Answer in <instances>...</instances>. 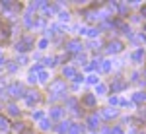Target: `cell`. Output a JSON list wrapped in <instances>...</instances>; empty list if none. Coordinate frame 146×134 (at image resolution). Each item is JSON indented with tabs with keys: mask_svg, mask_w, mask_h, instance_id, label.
I'll return each instance as SVG.
<instances>
[{
	"mask_svg": "<svg viewBox=\"0 0 146 134\" xmlns=\"http://www.w3.org/2000/svg\"><path fill=\"white\" fill-rule=\"evenodd\" d=\"M84 103L92 107V105L96 103V95H92V93H88V95H84Z\"/></svg>",
	"mask_w": 146,
	"mask_h": 134,
	"instance_id": "9a60e30c",
	"label": "cell"
},
{
	"mask_svg": "<svg viewBox=\"0 0 146 134\" xmlns=\"http://www.w3.org/2000/svg\"><path fill=\"white\" fill-rule=\"evenodd\" d=\"M8 113H10V115H14V117H16V115H20V109H18V107H16V105H14V103H12L10 107H8Z\"/></svg>",
	"mask_w": 146,
	"mask_h": 134,
	"instance_id": "ac0fdd59",
	"label": "cell"
},
{
	"mask_svg": "<svg viewBox=\"0 0 146 134\" xmlns=\"http://www.w3.org/2000/svg\"><path fill=\"white\" fill-rule=\"evenodd\" d=\"M14 128H16L18 132H22V130H23V123H16V126H14Z\"/></svg>",
	"mask_w": 146,
	"mask_h": 134,
	"instance_id": "83f0119b",
	"label": "cell"
},
{
	"mask_svg": "<svg viewBox=\"0 0 146 134\" xmlns=\"http://www.w3.org/2000/svg\"><path fill=\"white\" fill-rule=\"evenodd\" d=\"M111 134H123V128H121V126H115L111 130Z\"/></svg>",
	"mask_w": 146,
	"mask_h": 134,
	"instance_id": "484cf974",
	"label": "cell"
},
{
	"mask_svg": "<svg viewBox=\"0 0 146 134\" xmlns=\"http://www.w3.org/2000/svg\"><path fill=\"white\" fill-rule=\"evenodd\" d=\"M100 62H101L100 68L103 70V72H109V70H111V62H109V60H100Z\"/></svg>",
	"mask_w": 146,
	"mask_h": 134,
	"instance_id": "2e32d148",
	"label": "cell"
},
{
	"mask_svg": "<svg viewBox=\"0 0 146 134\" xmlns=\"http://www.w3.org/2000/svg\"><path fill=\"white\" fill-rule=\"evenodd\" d=\"M144 29H146V25H144Z\"/></svg>",
	"mask_w": 146,
	"mask_h": 134,
	"instance_id": "d590c367",
	"label": "cell"
},
{
	"mask_svg": "<svg viewBox=\"0 0 146 134\" xmlns=\"http://www.w3.org/2000/svg\"><path fill=\"white\" fill-rule=\"evenodd\" d=\"M101 117L113 119V117H117V111H115V109H105V111H101Z\"/></svg>",
	"mask_w": 146,
	"mask_h": 134,
	"instance_id": "7c38bea8",
	"label": "cell"
},
{
	"mask_svg": "<svg viewBox=\"0 0 146 134\" xmlns=\"http://www.w3.org/2000/svg\"><path fill=\"white\" fill-rule=\"evenodd\" d=\"M144 76H146V70H144Z\"/></svg>",
	"mask_w": 146,
	"mask_h": 134,
	"instance_id": "e575fe53",
	"label": "cell"
},
{
	"mask_svg": "<svg viewBox=\"0 0 146 134\" xmlns=\"http://www.w3.org/2000/svg\"><path fill=\"white\" fill-rule=\"evenodd\" d=\"M33 119H35V121H41V119H43V113H41V111L33 113Z\"/></svg>",
	"mask_w": 146,
	"mask_h": 134,
	"instance_id": "d4e9b609",
	"label": "cell"
},
{
	"mask_svg": "<svg viewBox=\"0 0 146 134\" xmlns=\"http://www.w3.org/2000/svg\"><path fill=\"white\" fill-rule=\"evenodd\" d=\"M86 82H88V84H96V86H98V82H100V80H98V76H88V78H86Z\"/></svg>",
	"mask_w": 146,
	"mask_h": 134,
	"instance_id": "7402d4cb",
	"label": "cell"
},
{
	"mask_svg": "<svg viewBox=\"0 0 146 134\" xmlns=\"http://www.w3.org/2000/svg\"><path fill=\"white\" fill-rule=\"evenodd\" d=\"M31 45H33V39H29V37H25V39H23V41H20V43L16 45V49H18V51H29V49H31Z\"/></svg>",
	"mask_w": 146,
	"mask_h": 134,
	"instance_id": "7a4b0ae2",
	"label": "cell"
},
{
	"mask_svg": "<svg viewBox=\"0 0 146 134\" xmlns=\"http://www.w3.org/2000/svg\"><path fill=\"white\" fill-rule=\"evenodd\" d=\"M68 18H70L68 12H62V14H60V20H68Z\"/></svg>",
	"mask_w": 146,
	"mask_h": 134,
	"instance_id": "d6a6232c",
	"label": "cell"
},
{
	"mask_svg": "<svg viewBox=\"0 0 146 134\" xmlns=\"http://www.w3.org/2000/svg\"><path fill=\"white\" fill-rule=\"evenodd\" d=\"M96 93H98V95H101V93H105V86H101V84H98V86H96Z\"/></svg>",
	"mask_w": 146,
	"mask_h": 134,
	"instance_id": "603a6c76",
	"label": "cell"
},
{
	"mask_svg": "<svg viewBox=\"0 0 146 134\" xmlns=\"http://www.w3.org/2000/svg\"><path fill=\"white\" fill-rule=\"evenodd\" d=\"M88 126H90L92 130L100 128V119H98V115H92V117H88Z\"/></svg>",
	"mask_w": 146,
	"mask_h": 134,
	"instance_id": "277c9868",
	"label": "cell"
},
{
	"mask_svg": "<svg viewBox=\"0 0 146 134\" xmlns=\"http://www.w3.org/2000/svg\"><path fill=\"white\" fill-rule=\"evenodd\" d=\"M8 126V121L6 119H0V128H6Z\"/></svg>",
	"mask_w": 146,
	"mask_h": 134,
	"instance_id": "f1b7e54d",
	"label": "cell"
},
{
	"mask_svg": "<svg viewBox=\"0 0 146 134\" xmlns=\"http://www.w3.org/2000/svg\"><path fill=\"white\" fill-rule=\"evenodd\" d=\"M51 91H56V93H64V82H60V80H56L51 84ZM55 93V95H56Z\"/></svg>",
	"mask_w": 146,
	"mask_h": 134,
	"instance_id": "3957f363",
	"label": "cell"
},
{
	"mask_svg": "<svg viewBox=\"0 0 146 134\" xmlns=\"http://www.w3.org/2000/svg\"><path fill=\"white\" fill-rule=\"evenodd\" d=\"M142 58H144V51H142V49H138V51L133 53V60H135V62H140Z\"/></svg>",
	"mask_w": 146,
	"mask_h": 134,
	"instance_id": "8fae6325",
	"label": "cell"
},
{
	"mask_svg": "<svg viewBox=\"0 0 146 134\" xmlns=\"http://www.w3.org/2000/svg\"><path fill=\"white\" fill-rule=\"evenodd\" d=\"M88 33H90L92 37H96V35L100 33V29H88Z\"/></svg>",
	"mask_w": 146,
	"mask_h": 134,
	"instance_id": "f546056e",
	"label": "cell"
},
{
	"mask_svg": "<svg viewBox=\"0 0 146 134\" xmlns=\"http://www.w3.org/2000/svg\"><path fill=\"white\" fill-rule=\"evenodd\" d=\"M80 132H84V126H82V124H72V126L68 128L66 134H80Z\"/></svg>",
	"mask_w": 146,
	"mask_h": 134,
	"instance_id": "ba28073f",
	"label": "cell"
},
{
	"mask_svg": "<svg viewBox=\"0 0 146 134\" xmlns=\"http://www.w3.org/2000/svg\"><path fill=\"white\" fill-rule=\"evenodd\" d=\"M39 126H41L43 130H49V128H51V123H49V121H41V123H39Z\"/></svg>",
	"mask_w": 146,
	"mask_h": 134,
	"instance_id": "cb8c5ba5",
	"label": "cell"
},
{
	"mask_svg": "<svg viewBox=\"0 0 146 134\" xmlns=\"http://www.w3.org/2000/svg\"><path fill=\"white\" fill-rule=\"evenodd\" d=\"M47 78H49V74H47V72H43V70H41V72H39V82H47Z\"/></svg>",
	"mask_w": 146,
	"mask_h": 134,
	"instance_id": "44dd1931",
	"label": "cell"
},
{
	"mask_svg": "<svg viewBox=\"0 0 146 134\" xmlns=\"http://www.w3.org/2000/svg\"><path fill=\"white\" fill-rule=\"evenodd\" d=\"M8 93L14 95V97H23L25 93H23V86L22 84H12L10 88H8Z\"/></svg>",
	"mask_w": 146,
	"mask_h": 134,
	"instance_id": "6da1fadb",
	"label": "cell"
},
{
	"mask_svg": "<svg viewBox=\"0 0 146 134\" xmlns=\"http://www.w3.org/2000/svg\"><path fill=\"white\" fill-rule=\"evenodd\" d=\"M51 117H53V119H60V117H62V109H60V107H53Z\"/></svg>",
	"mask_w": 146,
	"mask_h": 134,
	"instance_id": "5bb4252c",
	"label": "cell"
},
{
	"mask_svg": "<svg viewBox=\"0 0 146 134\" xmlns=\"http://www.w3.org/2000/svg\"><path fill=\"white\" fill-rule=\"evenodd\" d=\"M62 74L66 76V78H76V70L72 66H64V70H62Z\"/></svg>",
	"mask_w": 146,
	"mask_h": 134,
	"instance_id": "30bf717a",
	"label": "cell"
},
{
	"mask_svg": "<svg viewBox=\"0 0 146 134\" xmlns=\"http://www.w3.org/2000/svg\"><path fill=\"white\" fill-rule=\"evenodd\" d=\"M133 101H135V103H144V101H146V93H142V91H136L135 95H133Z\"/></svg>",
	"mask_w": 146,
	"mask_h": 134,
	"instance_id": "9c48e42d",
	"label": "cell"
},
{
	"mask_svg": "<svg viewBox=\"0 0 146 134\" xmlns=\"http://www.w3.org/2000/svg\"><path fill=\"white\" fill-rule=\"evenodd\" d=\"M68 128H70V123H60V126H58L56 130H58L60 134H66V132H68Z\"/></svg>",
	"mask_w": 146,
	"mask_h": 134,
	"instance_id": "e0dca14e",
	"label": "cell"
},
{
	"mask_svg": "<svg viewBox=\"0 0 146 134\" xmlns=\"http://www.w3.org/2000/svg\"><path fill=\"white\" fill-rule=\"evenodd\" d=\"M142 14H144V16H146V6H144V8H142Z\"/></svg>",
	"mask_w": 146,
	"mask_h": 134,
	"instance_id": "836d02e7",
	"label": "cell"
},
{
	"mask_svg": "<svg viewBox=\"0 0 146 134\" xmlns=\"http://www.w3.org/2000/svg\"><path fill=\"white\" fill-rule=\"evenodd\" d=\"M25 99H27L29 105H33V103L39 101V95H37V91H29V95H25Z\"/></svg>",
	"mask_w": 146,
	"mask_h": 134,
	"instance_id": "52a82bcc",
	"label": "cell"
},
{
	"mask_svg": "<svg viewBox=\"0 0 146 134\" xmlns=\"http://www.w3.org/2000/svg\"><path fill=\"white\" fill-rule=\"evenodd\" d=\"M123 49V43H119V41H111V43L107 45V51L109 53H119Z\"/></svg>",
	"mask_w": 146,
	"mask_h": 134,
	"instance_id": "5b68a950",
	"label": "cell"
},
{
	"mask_svg": "<svg viewBox=\"0 0 146 134\" xmlns=\"http://www.w3.org/2000/svg\"><path fill=\"white\" fill-rule=\"evenodd\" d=\"M45 64H47V66H55V64H56V58H55V56H51V58H45Z\"/></svg>",
	"mask_w": 146,
	"mask_h": 134,
	"instance_id": "ffe728a7",
	"label": "cell"
},
{
	"mask_svg": "<svg viewBox=\"0 0 146 134\" xmlns=\"http://www.w3.org/2000/svg\"><path fill=\"white\" fill-rule=\"evenodd\" d=\"M47 4L45 2H33V4H31V10H37V8H45Z\"/></svg>",
	"mask_w": 146,
	"mask_h": 134,
	"instance_id": "d6986e66",
	"label": "cell"
},
{
	"mask_svg": "<svg viewBox=\"0 0 146 134\" xmlns=\"http://www.w3.org/2000/svg\"><path fill=\"white\" fill-rule=\"evenodd\" d=\"M76 62H80V64H84V62H86V55H80L78 58H76Z\"/></svg>",
	"mask_w": 146,
	"mask_h": 134,
	"instance_id": "4316f807",
	"label": "cell"
},
{
	"mask_svg": "<svg viewBox=\"0 0 146 134\" xmlns=\"http://www.w3.org/2000/svg\"><path fill=\"white\" fill-rule=\"evenodd\" d=\"M125 82H121V80H115V84H111V88H113V91H119V89H125Z\"/></svg>",
	"mask_w": 146,
	"mask_h": 134,
	"instance_id": "4fadbf2b",
	"label": "cell"
},
{
	"mask_svg": "<svg viewBox=\"0 0 146 134\" xmlns=\"http://www.w3.org/2000/svg\"><path fill=\"white\" fill-rule=\"evenodd\" d=\"M109 103H111V105H117L119 99H117V97H109Z\"/></svg>",
	"mask_w": 146,
	"mask_h": 134,
	"instance_id": "1f68e13d",
	"label": "cell"
},
{
	"mask_svg": "<svg viewBox=\"0 0 146 134\" xmlns=\"http://www.w3.org/2000/svg\"><path fill=\"white\" fill-rule=\"evenodd\" d=\"M80 49H82V43H80V41H70V43L66 45V51H70V53H76Z\"/></svg>",
	"mask_w": 146,
	"mask_h": 134,
	"instance_id": "8992f818",
	"label": "cell"
},
{
	"mask_svg": "<svg viewBox=\"0 0 146 134\" xmlns=\"http://www.w3.org/2000/svg\"><path fill=\"white\" fill-rule=\"evenodd\" d=\"M47 43H49L47 39H43V41H39V49H45V47H47Z\"/></svg>",
	"mask_w": 146,
	"mask_h": 134,
	"instance_id": "4dcf8cb0",
	"label": "cell"
}]
</instances>
